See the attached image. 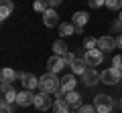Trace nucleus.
Masks as SVG:
<instances>
[{
  "label": "nucleus",
  "instance_id": "f257e3e1",
  "mask_svg": "<svg viewBox=\"0 0 122 113\" xmlns=\"http://www.w3.org/2000/svg\"><path fill=\"white\" fill-rule=\"evenodd\" d=\"M61 87V79L55 73H45L43 77H39V91L41 93H55Z\"/></svg>",
  "mask_w": 122,
  "mask_h": 113
},
{
  "label": "nucleus",
  "instance_id": "f03ea898",
  "mask_svg": "<svg viewBox=\"0 0 122 113\" xmlns=\"http://www.w3.org/2000/svg\"><path fill=\"white\" fill-rule=\"evenodd\" d=\"M94 107H96L98 113H112V107H114V101L110 95H104V93H100V95L94 99Z\"/></svg>",
  "mask_w": 122,
  "mask_h": 113
},
{
  "label": "nucleus",
  "instance_id": "7ed1b4c3",
  "mask_svg": "<svg viewBox=\"0 0 122 113\" xmlns=\"http://www.w3.org/2000/svg\"><path fill=\"white\" fill-rule=\"evenodd\" d=\"M100 81L106 83V85H116L118 81H122V73L120 69H114V67H110V69H104L100 75Z\"/></svg>",
  "mask_w": 122,
  "mask_h": 113
},
{
  "label": "nucleus",
  "instance_id": "20e7f679",
  "mask_svg": "<svg viewBox=\"0 0 122 113\" xmlns=\"http://www.w3.org/2000/svg\"><path fill=\"white\" fill-rule=\"evenodd\" d=\"M102 59H104V52L100 48H92V51L83 52V61L87 63V67H94L96 69L98 65H102Z\"/></svg>",
  "mask_w": 122,
  "mask_h": 113
},
{
  "label": "nucleus",
  "instance_id": "39448f33",
  "mask_svg": "<svg viewBox=\"0 0 122 113\" xmlns=\"http://www.w3.org/2000/svg\"><path fill=\"white\" fill-rule=\"evenodd\" d=\"M53 103L55 101H51V97H49V93H39V95H35V107L39 109V111H49V109H53Z\"/></svg>",
  "mask_w": 122,
  "mask_h": 113
},
{
  "label": "nucleus",
  "instance_id": "423d86ee",
  "mask_svg": "<svg viewBox=\"0 0 122 113\" xmlns=\"http://www.w3.org/2000/svg\"><path fill=\"white\" fill-rule=\"evenodd\" d=\"M65 65H67V63H65V59H63V56L53 55V56H49V59H47V71H49V73H55V75H57Z\"/></svg>",
  "mask_w": 122,
  "mask_h": 113
},
{
  "label": "nucleus",
  "instance_id": "0eeeda50",
  "mask_svg": "<svg viewBox=\"0 0 122 113\" xmlns=\"http://www.w3.org/2000/svg\"><path fill=\"white\" fill-rule=\"evenodd\" d=\"M43 22H45L47 28H55V26L59 24V14H57V10L55 8H47L45 14H43Z\"/></svg>",
  "mask_w": 122,
  "mask_h": 113
},
{
  "label": "nucleus",
  "instance_id": "6e6552de",
  "mask_svg": "<svg viewBox=\"0 0 122 113\" xmlns=\"http://www.w3.org/2000/svg\"><path fill=\"white\" fill-rule=\"evenodd\" d=\"M114 47H118L114 36L106 35V36H100V39H98V48H100L102 52H110V51H114Z\"/></svg>",
  "mask_w": 122,
  "mask_h": 113
},
{
  "label": "nucleus",
  "instance_id": "1a4fd4ad",
  "mask_svg": "<svg viewBox=\"0 0 122 113\" xmlns=\"http://www.w3.org/2000/svg\"><path fill=\"white\" fill-rule=\"evenodd\" d=\"M100 75L102 73H98L94 67H87V71L81 75V81H83V85H87V87H92V85H96L98 81H100Z\"/></svg>",
  "mask_w": 122,
  "mask_h": 113
},
{
  "label": "nucleus",
  "instance_id": "9d476101",
  "mask_svg": "<svg viewBox=\"0 0 122 113\" xmlns=\"http://www.w3.org/2000/svg\"><path fill=\"white\" fill-rule=\"evenodd\" d=\"M75 85H77V79H75L73 73L61 77V91L65 93V95H67V93H71V91H75Z\"/></svg>",
  "mask_w": 122,
  "mask_h": 113
},
{
  "label": "nucleus",
  "instance_id": "9b49d317",
  "mask_svg": "<svg viewBox=\"0 0 122 113\" xmlns=\"http://www.w3.org/2000/svg\"><path fill=\"white\" fill-rule=\"evenodd\" d=\"M35 103V95L30 91H26V89H22V91H18V97H16V105L18 107H29V105Z\"/></svg>",
  "mask_w": 122,
  "mask_h": 113
},
{
  "label": "nucleus",
  "instance_id": "f8f14e48",
  "mask_svg": "<svg viewBox=\"0 0 122 113\" xmlns=\"http://www.w3.org/2000/svg\"><path fill=\"white\" fill-rule=\"evenodd\" d=\"M20 83H22V87L26 91H33V89L39 87V77H35V75H30V73H25L22 79H20Z\"/></svg>",
  "mask_w": 122,
  "mask_h": 113
},
{
  "label": "nucleus",
  "instance_id": "ddd939ff",
  "mask_svg": "<svg viewBox=\"0 0 122 113\" xmlns=\"http://www.w3.org/2000/svg\"><path fill=\"white\" fill-rule=\"evenodd\" d=\"M69 67H71V71H73V75H79V77L87 71V63L83 61V56H75L73 63H71Z\"/></svg>",
  "mask_w": 122,
  "mask_h": 113
},
{
  "label": "nucleus",
  "instance_id": "4468645a",
  "mask_svg": "<svg viewBox=\"0 0 122 113\" xmlns=\"http://www.w3.org/2000/svg\"><path fill=\"white\" fill-rule=\"evenodd\" d=\"M87 20H90V14L83 12V10H79V12H75L73 16H71V22H73L75 28H83V26L87 24Z\"/></svg>",
  "mask_w": 122,
  "mask_h": 113
},
{
  "label": "nucleus",
  "instance_id": "2eb2a0df",
  "mask_svg": "<svg viewBox=\"0 0 122 113\" xmlns=\"http://www.w3.org/2000/svg\"><path fill=\"white\" fill-rule=\"evenodd\" d=\"M12 10H14L12 0H0V18H2V20H6V18L12 14Z\"/></svg>",
  "mask_w": 122,
  "mask_h": 113
},
{
  "label": "nucleus",
  "instance_id": "dca6fc26",
  "mask_svg": "<svg viewBox=\"0 0 122 113\" xmlns=\"http://www.w3.org/2000/svg\"><path fill=\"white\" fill-rule=\"evenodd\" d=\"M65 101L69 103V107H73V109H79V107H81V95H79L77 91L67 93V95H65Z\"/></svg>",
  "mask_w": 122,
  "mask_h": 113
},
{
  "label": "nucleus",
  "instance_id": "f3484780",
  "mask_svg": "<svg viewBox=\"0 0 122 113\" xmlns=\"http://www.w3.org/2000/svg\"><path fill=\"white\" fill-rule=\"evenodd\" d=\"M69 109L71 107L65 99H55V103H53V113H71Z\"/></svg>",
  "mask_w": 122,
  "mask_h": 113
},
{
  "label": "nucleus",
  "instance_id": "a211bd4d",
  "mask_svg": "<svg viewBox=\"0 0 122 113\" xmlns=\"http://www.w3.org/2000/svg\"><path fill=\"white\" fill-rule=\"evenodd\" d=\"M77 32V28L73 26V22H63V24L59 26V35L61 36H71Z\"/></svg>",
  "mask_w": 122,
  "mask_h": 113
},
{
  "label": "nucleus",
  "instance_id": "6ab92c4d",
  "mask_svg": "<svg viewBox=\"0 0 122 113\" xmlns=\"http://www.w3.org/2000/svg\"><path fill=\"white\" fill-rule=\"evenodd\" d=\"M53 55H57V56H65L67 55V44L63 43L61 39L53 43Z\"/></svg>",
  "mask_w": 122,
  "mask_h": 113
},
{
  "label": "nucleus",
  "instance_id": "aec40b11",
  "mask_svg": "<svg viewBox=\"0 0 122 113\" xmlns=\"http://www.w3.org/2000/svg\"><path fill=\"white\" fill-rule=\"evenodd\" d=\"M0 79H2V83H12L14 79H18V77H16V73H14L12 69L4 67V69L0 71Z\"/></svg>",
  "mask_w": 122,
  "mask_h": 113
},
{
  "label": "nucleus",
  "instance_id": "412c9836",
  "mask_svg": "<svg viewBox=\"0 0 122 113\" xmlns=\"http://www.w3.org/2000/svg\"><path fill=\"white\" fill-rule=\"evenodd\" d=\"M16 97H18V91L10 89L8 93H4V95H2V103H8V105H12V103H16Z\"/></svg>",
  "mask_w": 122,
  "mask_h": 113
},
{
  "label": "nucleus",
  "instance_id": "4be33fe9",
  "mask_svg": "<svg viewBox=\"0 0 122 113\" xmlns=\"http://www.w3.org/2000/svg\"><path fill=\"white\" fill-rule=\"evenodd\" d=\"M33 8H35V12H41V14H45V10L49 8V6H47V0H35Z\"/></svg>",
  "mask_w": 122,
  "mask_h": 113
},
{
  "label": "nucleus",
  "instance_id": "5701e85b",
  "mask_svg": "<svg viewBox=\"0 0 122 113\" xmlns=\"http://www.w3.org/2000/svg\"><path fill=\"white\" fill-rule=\"evenodd\" d=\"M106 6L110 10H122V0H106Z\"/></svg>",
  "mask_w": 122,
  "mask_h": 113
},
{
  "label": "nucleus",
  "instance_id": "b1692460",
  "mask_svg": "<svg viewBox=\"0 0 122 113\" xmlns=\"http://www.w3.org/2000/svg\"><path fill=\"white\" fill-rule=\"evenodd\" d=\"M83 47H86V51L98 48V40H96V39H86V40H83Z\"/></svg>",
  "mask_w": 122,
  "mask_h": 113
},
{
  "label": "nucleus",
  "instance_id": "393cba45",
  "mask_svg": "<svg viewBox=\"0 0 122 113\" xmlns=\"http://www.w3.org/2000/svg\"><path fill=\"white\" fill-rule=\"evenodd\" d=\"M77 111H79V113H98L94 105H81V107H79Z\"/></svg>",
  "mask_w": 122,
  "mask_h": 113
},
{
  "label": "nucleus",
  "instance_id": "a878e982",
  "mask_svg": "<svg viewBox=\"0 0 122 113\" xmlns=\"http://www.w3.org/2000/svg\"><path fill=\"white\" fill-rule=\"evenodd\" d=\"M90 8H100V6H106V0H87Z\"/></svg>",
  "mask_w": 122,
  "mask_h": 113
},
{
  "label": "nucleus",
  "instance_id": "bb28decb",
  "mask_svg": "<svg viewBox=\"0 0 122 113\" xmlns=\"http://www.w3.org/2000/svg\"><path fill=\"white\" fill-rule=\"evenodd\" d=\"M112 67L114 69H122V55H116L112 59Z\"/></svg>",
  "mask_w": 122,
  "mask_h": 113
},
{
  "label": "nucleus",
  "instance_id": "cd10ccee",
  "mask_svg": "<svg viewBox=\"0 0 122 113\" xmlns=\"http://www.w3.org/2000/svg\"><path fill=\"white\" fill-rule=\"evenodd\" d=\"M10 89H12V85H10V83H2V85H0V91H2V95H4V93H8Z\"/></svg>",
  "mask_w": 122,
  "mask_h": 113
},
{
  "label": "nucleus",
  "instance_id": "c85d7f7f",
  "mask_svg": "<svg viewBox=\"0 0 122 113\" xmlns=\"http://www.w3.org/2000/svg\"><path fill=\"white\" fill-rule=\"evenodd\" d=\"M0 113H12V107H10L8 103H2V107H0Z\"/></svg>",
  "mask_w": 122,
  "mask_h": 113
},
{
  "label": "nucleus",
  "instance_id": "c756f323",
  "mask_svg": "<svg viewBox=\"0 0 122 113\" xmlns=\"http://www.w3.org/2000/svg\"><path fill=\"white\" fill-rule=\"evenodd\" d=\"M63 59H65V63H67V65H71V63H73V59H75V55H73V52H67V55L63 56Z\"/></svg>",
  "mask_w": 122,
  "mask_h": 113
},
{
  "label": "nucleus",
  "instance_id": "7c9ffc66",
  "mask_svg": "<svg viewBox=\"0 0 122 113\" xmlns=\"http://www.w3.org/2000/svg\"><path fill=\"white\" fill-rule=\"evenodd\" d=\"M61 4V0H47V6L49 8H55V6H59Z\"/></svg>",
  "mask_w": 122,
  "mask_h": 113
},
{
  "label": "nucleus",
  "instance_id": "2f4dec72",
  "mask_svg": "<svg viewBox=\"0 0 122 113\" xmlns=\"http://www.w3.org/2000/svg\"><path fill=\"white\" fill-rule=\"evenodd\" d=\"M112 30H122V20H114V24H112Z\"/></svg>",
  "mask_w": 122,
  "mask_h": 113
},
{
  "label": "nucleus",
  "instance_id": "473e14b6",
  "mask_svg": "<svg viewBox=\"0 0 122 113\" xmlns=\"http://www.w3.org/2000/svg\"><path fill=\"white\" fill-rule=\"evenodd\" d=\"M116 44H118V48H122V35L116 39Z\"/></svg>",
  "mask_w": 122,
  "mask_h": 113
},
{
  "label": "nucleus",
  "instance_id": "72a5a7b5",
  "mask_svg": "<svg viewBox=\"0 0 122 113\" xmlns=\"http://www.w3.org/2000/svg\"><path fill=\"white\" fill-rule=\"evenodd\" d=\"M118 20H122V10H120V16H118Z\"/></svg>",
  "mask_w": 122,
  "mask_h": 113
},
{
  "label": "nucleus",
  "instance_id": "f704fd0d",
  "mask_svg": "<svg viewBox=\"0 0 122 113\" xmlns=\"http://www.w3.org/2000/svg\"><path fill=\"white\" fill-rule=\"evenodd\" d=\"M71 113H79V111H77V109H75V111H71Z\"/></svg>",
  "mask_w": 122,
  "mask_h": 113
},
{
  "label": "nucleus",
  "instance_id": "c9c22d12",
  "mask_svg": "<svg viewBox=\"0 0 122 113\" xmlns=\"http://www.w3.org/2000/svg\"><path fill=\"white\" fill-rule=\"evenodd\" d=\"M120 107H122V101H120Z\"/></svg>",
  "mask_w": 122,
  "mask_h": 113
},
{
  "label": "nucleus",
  "instance_id": "e433bc0d",
  "mask_svg": "<svg viewBox=\"0 0 122 113\" xmlns=\"http://www.w3.org/2000/svg\"><path fill=\"white\" fill-rule=\"evenodd\" d=\"M120 73H122V69H120Z\"/></svg>",
  "mask_w": 122,
  "mask_h": 113
}]
</instances>
